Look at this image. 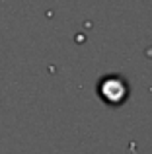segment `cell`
I'll use <instances>...</instances> for the list:
<instances>
[{"label": "cell", "mask_w": 152, "mask_h": 154, "mask_svg": "<svg viewBox=\"0 0 152 154\" xmlns=\"http://www.w3.org/2000/svg\"><path fill=\"white\" fill-rule=\"evenodd\" d=\"M129 94H131L129 82L119 74L103 76L98 84V96L107 105H123L129 100Z\"/></svg>", "instance_id": "6da1fadb"}]
</instances>
